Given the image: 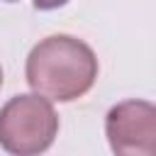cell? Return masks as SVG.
Instances as JSON below:
<instances>
[{"instance_id": "cell-1", "label": "cell", "mask_w": 156, "mask_h": 156, "mask_svg": "<svg viewBox=\"0 0 156 156\" xmlns=\"http://www.w3.org/2000/svg\"><path fill=\"white\" fill-rule=\"evenodd\" d=\"M24 76L34 93L54 102H71L95 85L98 56L71 34H51L29 51Z\"/></svg>"}, {"instance_id": "cell-2", "label": "cell", "mask_w": 156, "mask_h": 156, "mask_svg": "<svg viewBox=\"0 0 156 156\" xmlns=\"http://www.w3.org/2000/svg\"><path fill=\"white\" fill-rule=\"evenodd\" d=\"M58 134V115L39 93L15 95L0 107V146L17 156L46 151Z\"/></svg>"}, {"instance_id": "cell-3", "label": "cell", "mask_w": 156, "mask_h": 156, "mask_svg": "<svg viewBox=\"0 0 156 156\" xmlns=\"http://www.w3.org/2000/svg\"><path fill=\"white\" fill-rule=\"evenodd\" d=\"M105 134L117 156H156V105L124 100L110 107Z\"/></svg>"}, {"instance_id": "cell-4", "label": "cell", "mask_w": 156, "mask_h": 156, "mask_svg": "<svg viewBox=\"0 0 156 156\" xmlns=\"http://www.w3.org/2000/svg\"><path fill=\"white\" fill-rule=\"evenodd\" d=\"M68 0H34V7L37 10H58V7H63Z\"/></svg>"}, {"instance_id": "cell-5", "label": "cell", "mask_w": 156, "mask_h": 156, "mask_svg": "<svg viewBox=\"0 0 156 156\" xmlns=\"http://www.w3.org/2000/svg\"><path fill=\"white\" fill-rule=\"evenodd\" d=\"M0 88H2V68H0Z\"/></svg>"}, {"instance_id": "cell-6", "label": "cell", "mask_w": 156, "mask_h": 156, "mask_svg": "<svg viewBox=\"0 0 156 156\" xmlns=\"http://www.w3.org/2000/svg\"><path fill=\"white\" fill-rule=\"evenodd\" d=\"M5 2H17V0H5Z\"/></svg>"}]
</instances>
